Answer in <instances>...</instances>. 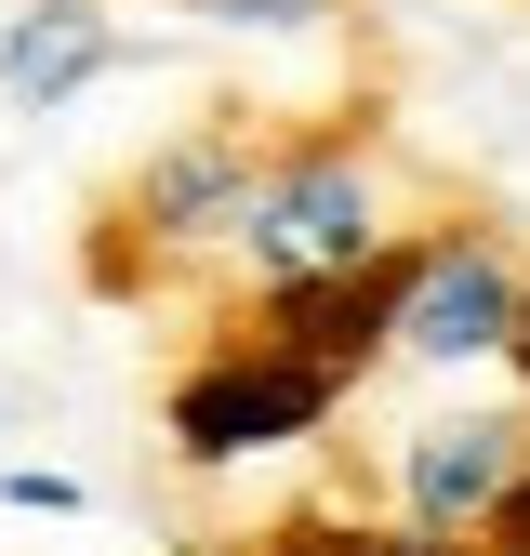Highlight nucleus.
I'll return each mask as SVG.
<instances>
[{
	"label": "nucleus",
	"mask_w": 530,
	"mask_h": 556,
	"mask_svg": "<svg viewBox=\"0 0 530 556\" xmlns=\"http://www.w3.org/2000/svg\"><path fill=\"white\" fill-rule=\"evenodd\" d=\"M239 239H252V278H265V292H318V278H371L384 213H371L358 160H292L279 186H252Z\"/></svg>",
	"instance_id": "f257e3e1"
},
{
	"label": "nucleus",
	"mask_w": 530,
	"mask_h": 556,
	"mask_svg": "<svg viewBox=\"0 0 530 556\" xmlns=\"http://www.w3.org/2000/svg\"><path fill=\"white\" fill-rule=\"evenodd\" d=\"M331 384H345V371L292 358V344H265V358H226V371H199V384L173 397V451H186V464L279 451V438H305L318 410H331Z\"/></svg>",
	"instance_id": "f03ea898"
},
{
	"label": "nucleus",
	"mask_w": 530,
	"mask_h": 556,
	"mask_svg": "<svg viewBox=\"0 0 530 556\" xmlns=\"http://www.w3.org/2000/svg\"><path fill=\"white\" fill-rule=\"evenodd\" d=\"M517 265L504 252H478V239H451V252H425L412 278H398V344L412 358H438V371H464V358H504L517 344Z\"/></svg>",
	"instance_id": "7ed1b4c3"
},
{
	"label": "nucleus",
	"mask_w": 530,
	"mask_h": 556,
	"mask_svg": "<svg viewBox=\"0 0 530 556\" xmlns=\"http://www.w3.org/2000/svg\"><path fill=\"white\" fill-rule=\"evenodd\" d=\"M530 491V438L504 410H464V425H425L412 438V530L451 543V530H504V504Z\"/></svg>",
	"instance_id": "20e7f679"
},
{
	"label": "nucleus",
	"mask_w": 530,
	"mask_h": 556,
	"mask_svg": "<svg viewBox=\"0 0 530 556\" xmlns=\"http://www.w3.org/2000/svg\"><path fill=\"white\" fill-rule=\"evenodd\" d=\"M93 66H106V27L80 14V0H40V14L0 27V93H14V106H66Z\"/></svg>",
	"instance_id": "39448f33"
},
{
	"label": "nucleus",
	"mask_w": 530,
	"mask_h": 556,
	"mask_svg": "<svg viewBox=\"0 0 530 556\" xmlns=\"http://www.w3.org/2000/svg\"><path fill=\"white\" fill-rule=\"evenodd\" d=\"M252 213V160L239 147H186L147 173V226H239Z\"/></svg>",
	"instance_id": "423d86ee"
},
{
	"label": "nucleus",
	"mask_w": 530,
	"mask_h": 556,
	"mask_svg": "<svg viewBox=\"0 0 530 556\" xmlns=\"http://www.w3.org/2000/svg\"><path fill=\"white\" fill-rule=\"evenodd\" d=\"M213 14H239V27H305V14H331V0H213Z\"/></svg>",
	"instance_id": "0eeeda50"
},
{
	"label": "nucleus",
	"mask_w": 530,
	"mask_h": 556,
	"mask_svg": "<svg viewBox=\"0 0 530 556\" xmlns=\"http://www.w3.org/2000/svg\"><path fill=\"white\" fill-rule=\"evenodd\" d=\"M504 358H517V371H530V305H517V344H504Z\"/></svg>",
	"instance_id": "6e6552de"
}]
</instances>
